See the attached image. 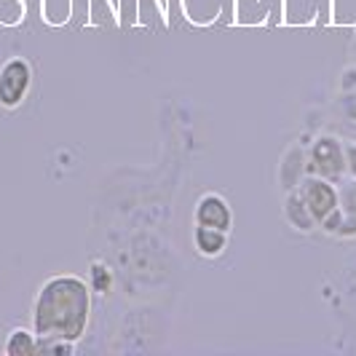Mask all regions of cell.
I'll list each match as a JSON object with an SVG mask.
<instances>
[{"mask_svg": "<svg viewBox=\"0 0 356 356\" xmlns=\"http://www.w3.org/2000/svg\"><path fill=\"white\" fill-rule=\"evenodd\" d=\"M91 319V289L81 276L56 273L46 279L33 300V330L38 338L78 343Z\"/></svg>", "mask_w": 356, "mask_h": 356, "instance_id": "obj_1", "label": "cell"}, {"mask_svg": "<svg viewBox=\"0 0 356 356\" xmlns=\"http://www.w3.org/2000/svg\"><path fill=\"white\" fill-rule=\"evenodd\" d=\"M305 159H308L305 161L308 175H319L330 182H340L346 177V147L340 137H332V134L316 137Z\"/></svg>", "mask_w": 356, "mask_h": 356, "instance_id": "obj_2", "label": "cell"}, {"mask_svg": "<svg viewBox=\"0 0 356 356\" xmlns=\"http://www.w3.org/2000/svg\"><path fill=\"white\" fill-rule=\"evenodd\" d=\"M33 86V67L27 59L11 56L0 67V107L14 110L24 102L27 91Z\"/></svg>", "mask_w": 356, "mask_h": 356, "instance_id": "obj_3", "label": "cell"}, {"mask_svg": "<svg viewBox=\"0 0 356 356\" xmlns=\"http://www.w3.org/2000/svg\"><path fill=\"white\" fill-rule=\"evenodd\" d=\"M295 191L300 193V198L305 201V207L316 217V225H319L321 217H327V214L340 204V193H338V188H335V182L319 177V175H305V177L298 182Z\"/></svg>", "mask_w": 356, "mask_h": 356, "instance_id": "obj_4", "label": "cell"}, {"mask_svg": "<svg viewBox=\"0 0 356 356\" xmlns=\"http://www.w3.org/2000/svg\"><path fill=\"white\" fill-rule=\"evenodd\" d=\"M193 222L204 228H217V231L231 233L233 228V209L231 204L220 193H207L198 198L196 209H193Z\"/></svg>", "mask_w": 356, "mask_h": 356, "instance_id": "obj_5", "label": "cell"}, {"mask_svg": "<svg viewBox=\"0 0 356 356\" xmlns=\"http://www.w3.org/2000/svg\"><path fill=\"white\" fill-rule=\"evenodd\" d=\"M282 212H284L286 225L295 228L298 233H311L319 228V225H316V217L305 207V201L300 198L298 191H286L284 193V207H282Z\"/></svg>", "mask_w": 356, "mask_h": 356, "instance_id": "obj_6", "label": "cell"}, {"mask_svg": "<svg viewBox=\"0 0 356 356\" xmlns=\"http://www.w3.org/2000/svg\"><path fill=\"white\" fill-rule=\"evenodd\" d=\"M305 153L300 145H292L289 150H286L284 156H282V163H279V185L286 191H295L298 188V182L308 175L305 172Z\"/></svg>", "mask_w": 356, "mask_h": 356, "instance_id": "obj_7", "label": "cell"}, {"mask_svg": "<svg viewBox=\"0 0 356 356\" xmlns=\"http://www.w3.org/2000/svg\"><path fill=\"white\" fill-rule=\"evenodd\" d=\"M228 236L231 233L217 231V228H204V225H196L193 228V247L201 257H220L222 252L228 250Z\"/></svg>", "mask_w": 356, "mask_h": 356, "instance_id": "obj_8", "label": "cell"}, {"mask_svg": "<svg viewBox=\"0 0 356 356\" xmlns=\"http://www.w3.org/2000/svg\"><path fill=\"white\" fill-rule=\"evenodd\" d=\"M340 209H343V225H340V238H351L356 236V179L340 182Z\"/></svg>", "mask_w": 356, "mask_h": 356, "instance_id": "obj_9", "label": "cell"}, {"mask_svg": "<svg viewBox=\"0 0 356 356\" xmlns=\"http://www.w3.org/2000/svg\"><path fill=\"white\" fill-rule=\"evenodd\" d=\"M6 356H33L38 351V335L35 330H27V327H17L8 332L6 346H3Z\"/></svg>", "mask_w": 356, "mask_h": 356, "instance_id": "obj_10", "label": "cell"}, {"mask_svg": "<svg viewBox=\"0 0 356 356\" xmlns=\"http://www.w3.org/2000/svg\"><path fill=\"white\" fill-rule=\"evenodd\" d=\"M75 351V343L62 338H38V351L35 354L46 356H70Z\"/></svg>", "mask_w": 356, "mask_h": 356, "instance_id": "obj_11", "label": "cell"}, {"mask_svg": "<svg viewBox=\"0 0 356 356\" xmlns=\"http://www.w3.org/2000/svg\"><path fill=\"white\" fill-rule=\"evenodd\" d=\"M338 107H340V115H343L348 124H356V86L354 89H346L340 94Z\"/></svg>", "mask_w": 356, "mask_h": 356, "instance_id": "obj_12", "label": "cell"}, {"mask_svg": "<svg viewBox=\"0 0 356 356\" xmlns=\"http://www.w3.org/2000/svg\"><path fill=\"white\" fill-rule=\"evenodd\" d=\"M340 225H343V209H340V204H338V207H335L332 212L327 214V217H321L319 228L327 233V236H338Z\"/></svg>", "mask_w": 356, "mask_h": 356, "instance_id": "obj_13", "label": "cell"}, {"mask_svg": "<svg viewBox=\"0 0 356 356\" xmlns=\"http://www.w3.org/2000/svg\"><path fill=\"white\" fill-rule=\"evenodd\" d=\"M115 11H118L121 24H134L137 22V0H118Z\"/></svg>", "mask_w": 356, "mask_h": 356, "instance_id": "obj_14", "label": "cell"}, {"mask_svg": "<svg viewBox=\"0 0 356 356\" xmlns=\"http://www.w3.org/2000/svg\"><path fill=\"white\" fill-rule=\"evenodd\" d=\"M91 276H94V289H97V292H107V289H110L113 276H110V270H107L105 266L94 263V266H91Z\"/></svg>", "mask_w": 356, "mask_h": 356, "instance_id": "obj_15", "label": "cell"}, {"mask_svg": "<svg viewBox=\"0 0 356 356\" xmlns=\"http://www.w3.org/2000/svg\"><path fill=\"white\" fill-rule=\"evenodd\" d=\"M346 147V175L356 179V143H343Z\"/></svg>", "mask_w": 356, "mask_h": 356, "instance_id": "obj_16", "label": "cell"}, {"mask_svg": "<svg viewBox=\"0 0 356 356\" xmlns=\"http://www.w3.org/2000/svg\"><path fill=\"white\" fill-rule=\"evenodd\" d=\"M354 49H356V38H354Z\"/></svg>", "mask_w": 356, "mask_h": 356, "instance_id": "obj_17", "label": "cell"}, {"mask_svg": "<svg viewBox=\"0 0 356 356\" xmlns=\"http://www.w3.org/2000/svg\"><path fill=\"white\" fill-rule=\"evenodd\" d=\"M159 3H161V6H163V0H159Z\"/></svg>", "mask_w": 356, "mask_h": 356, "instance_id": "obj_18", "label": "cell"}, {"mask_svg": "<svg viewBox=\"0 0 356 356\" xmlns=\"http://www.w3.org/2000/svg\"><path fill=\"white\" fill-rule=\"evenodd\" d=\"M354 62H356V56H354Z\"/></svg>", "mask_w": 356, "mask_h": 356, "instance_id": "obj_19", "label": "cell"}]
</instances>
